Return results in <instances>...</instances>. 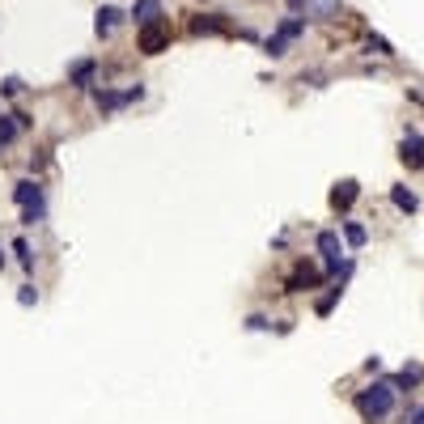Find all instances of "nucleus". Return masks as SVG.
<instances>
[{
	"label": "nucleus",
	"instance_id": "0eeeda50",
	"mask_svg": "<svg viewBox=\"0 0 424 424\" xmlns=\"http://www.w3.org/2000/svg\"><path fill=\"white\" fill-rule=\"evenodd\" d=\"M123 17H128L123 9H115V5H102V9L93 13V30H98V38H111V34H115V26H119Z\"/></svg>",
	"mask_w": 424,
	"mask_h": 424
},
{
	"label": "nucleus",
	"instance_id": "2eb2a0df",
	"mask_svg": "<svg viewBox=\"0 0 424 424\" xmlns=\"http://www.w3.org/2000/svg\"><path fill=\"white\" fill-rule=\"evenodd\" d=\"M391 204H395L399 212H416V208H420V199H416L407 187H391Z\"/></svg>",
	"mask_w": 424,
	"mask_h": 424
},
{
	"label": "nucleus",
	"instance_id": "a211bd4d",
	"mask_svg": "<svg viewBox=\"0 0 424 424\" xmlns=\"http://www.w3.org/2000/svg\"><path fill=\"white\" fill-rule=\"evenodd\" d=\"M301 5H305L310 13H335V9H340V0H301Z\"/></svg>",
	"mask_w": 424,
	"mask_h": 424
},
{
	"label": "nucleus",
	"instance_id": "4be33fe9",
	"mask_svg": "<svg viewBox=\"0 0 424 424\" xmlns=\"http://www.w3.org/2000/svg\"><path fill=\"white\" fill-rule=\"evenodd\" d=\"M17 301H22V305H34V301H38V293H34V285H22V293H17Z\"/></svg>",
	"mask_w": 424,
	"mask_h": 424
},
{
	"label": "nucleus",
	"instance_id": "f8f14e48",
	"mask_svg": "<svg viewBox=\"0 0 424 424\" xmlns=\"http://www.w3.org/2000/svg\"><path fill=\"white\" fill-rule=\"evenodd\" d=\"M93 73H98V64H93V60H77V64L68 68V81H73L77 89H85V85L93 81Z\"/></svg>",
	"mask_w": 424,
	"mask_h": 424
},
{
	"label": "nucleus",
	"instance_id": "39448f33",
	"mask_svg": "<svg viewBox=\"0 0 424 424\" xmlns=\"http://www.w3.org/2000/svg\"><path fill=\"white\" fill-rule=\"evenodd\" d=\"M136 98H144V89H140V85H132L128 93H115V89H98V93H93L98 111H115V106H128V102H136Z\"/></svg>",
	"mask_w": 424,
	"mask_h": 424
},
{
	"label": "nucleus",
	"instance_id": "423d86ee",
	"mask_svg": "<svg viewBox=\"0 0 424 424\" xmlns=\"http://www.w3.org/2000/svg\"><path fill=\"white\" fill-rule=\"evenodd\" d=\"M318 255L327 259V272L335 276V272H340V255H344V250H340V234H335V229H323V234H318Z\"/></svg>",
	"mask_w": 424,
	"mask_h": 424
},
{
	"label": "nucleus",
	"instance_id": "f257e3e1",
	"mask_svg": "<svg viewBox=\"0 0 424 424\" xmlns=\"http://www.w3.org/2000/svg\"><path fill=\"white\" fill-rule=\"evenodd\" d=\"M352 403H356V411H361L365 424H378V420H386V416L395 411V386H391V382H374V386L356 391Z\"/></svg>",
	"mask_w": 424,
	"mask_h": 424
},
{
	"label": "nucleus",
	"instance_id": "a878e982",
	"mask_svg": "<svg viewBox=\"0 0 424 424\" xmlns=\"http://www.w3.org/2000/svg\"><path fill=\"white\" fill-rule=\"evenodd\" d=\"M289 5H293V9H301V0H289Z\"/></svg>",
	"mask_w": 424,
	"mask_h": 424
},
{
	"label": "nucleus",
	"instance_id": "f3484780",
	"mask_svg": "<svg viewBox=\"0 0 424 424\" xmlns=\"http://www.w3.org/2000/svg\"><path fill=\"white\" fill-rule=\"evenodd\" d=\"M344 238H348V246H365V238H369V234H365V225L348 221V225H344Z\"/></svg>",
	"mask_w": 424,
	"mask_h": 424
},
{
	"label": "nucleus",
	"instance_id": "1a4fd4ad",
	"mask_svg": "<svg viewBox=\"0 0 424 424\" xmlns=\"http://www.w3.org/2000/svg\"><path fill=\"white\" fill-rule=\"evenodd\" d=\"M356 195H361V183H356V179H344V183H335V191H331V208H335V212H348V208L356 204Z\"/></svg>",
	"mask_w": 424,
	"mask_h": 424
},
{
	"label": "nucleus",
	"instance_id": "aec40b11",
	"mask_svg": "<svg viewBox=\"0 0 424 424\" xmlns=\"http://www.w3.org/2000/svg\"><path fill=\"white\" fill-rule=\"evenodd\" d=\"M369 51H374V56H395V47L386 38H378V34H369Z\"/></svg>",
	"mask_w": 424,
	"mask_h": 424
},
{
	"label": "nucleus",
	"instance_id": "bb28decb",
	"mask_svg": "<svg viewBox=\"0 0 424 424\" xmlns=\"http://www.w3.org/2000/svg\"><path fill=\"white\" fill-rule=\"evenodd\" d=\"M0 268H5V255H0Z\"/></svg>",
	"mask_w": 424,
	"mask_h": 424
},
{
	"label": "nucleus",
	"instance_id": "20e7f679",
	"mask_svg": "<svg viewBox=\"0 0 424 424\" xmlns=\"http://www.w3.org/2000/svg\"><path fill=\"white\" fill-rule=\"evenodd\" d=\"M166 43H170V34H166V26H162V22L140 26V51H144V56H157V51H162Z\"/></svg>",
	"mask_w": 424,
	"mask_h": 424
},
{
	"label": "nucleus",
	"instance_id": "f03ea898",
	"mask_svg": "<svg viewBox=\"0 0 424 424\" xmlns=\"http://www.w3.org/2000/svg\"><path fill=\"white\" fill-rule=\"evenodd\" d=\"M301 34H305V17H285V22L276 26V34L268 38V56H272V60H280L285 51L301 38Z\"/></svg>",
	"mask_w": 424,
	"mask_h": 424
},
{
	"label": "nucleus",
	"instance_id": "4468645a",
	"mask_svg": "<svg viewBox=\"0 0 424 424\" xmlns=\"http://www.w3.org/2000/svg\"><path fill=\"white\" fill-rule=\"evenodd\" d=\"M225 30V13H208L199 22H191V34H221Z\"/></svg>",
	"mask_w": 424,
	"mask_h": 424
},
{
	"label": "nucleus",
	"instance_id": "dca6fc26",
	"mask_svg": "<svg viewBox=\"0 0 424 424\" xmlns=\"http://www.w3.org/2000/svg\"><path fill=\"white\" fill-rule=\"evenodd\" d=\"M17 132H22L17 115H0V144H13V140H17Z\"/></svg>",
	"mask_w": 424,
	"mask_h": 424
},
{
	"label": "nucleus",
	"instance_id": "ddd939ff",
	"mask_svg": "<svg viewBox=\"0 0 424 424\" xmlns=\"http://www.w3.org/2000/svg\"><path fill=\"white\" fill-rule=\"evenodd\" d=\"M13 199H17L22 208H26V204H38V199H43V187H38L34 179H22V183H17V191H13Z\"/></svg>",
	"mask_w": 424,
	"mask_h": 424
},
{
	"label": "nucleus",
	"instance_id": "9b49d317",
	"mask_svg": "<svg viewBox=\"0 0 424 424\" xmlns=\"http://www.w3.org/2000/svg\"><path fill=\"white\" fill-rule=\"evenodd\" d=\"M420 382H424V369H420V365H403L399 374L391 378V386H395V391H416Z\"/></svg>",
	"mask_w": 424,
	"mask_h": 424
},
{
	"label": "nucleus",
	"instance_id": "412c9836",
	"mask_svg": "<svg viewBox=\"0 0 424 424\" xmlns=\"http://www.w3.org/2000/svg\"><path fill=\"white\" fill-rule=\"evenodd\" d=\"M340 293H344V285H335V289H331V293H327L323 301H318V314H331V305L340 301Z\"/></svg>",
	"mask_w": 424,
	"mask_h": 424
},
{
	"label": "nucleus",
	"instance_id": "7ed1b4c3",
	"mask_svg": "<svg viewBox=\"0 0 424 424\" xmlns=\"http://www.w3.org/2000/svg\"><path fill=\"white\" fill-rule=\"evenodd\" d=\"M399 162L407 170H424V140L416 132H403V144H399Z\"/></svg>",
	"mask_w": 424,
	"mask_h": 424
},
{
	"label": "nucleus",
	"instance_id": "6ab92c4d",
	"mask_svg": "<svg viewBox=\"0 0 424 424\" xmlns=\"http://www.w3.org/2000/svg\"><path fill=\"white\" fill-rule=\"evenodd\" d=\"M43 217H47L43 199H38V204H26V212H22V221H26V225H34V221H43Z\"/></svg>",
	"mask_w": 424,
	"mask_h": 424
},
{
	"label": "nucleus",
	"instance_id": "6e6552de",
	"mask_svg": "<svg viewBox=\"0 0 424 424\" xmlns=\"http://www.w3.org/2000/svg\"><path fill=\"white\" fill-rule=\"evenodd\" d=\"M318 280H323V276H318V272L310 268V263H297V272L285 280V293H310Z\"/></svg>",
	"mask_w": 424,
	"mask_h": 424
},
{
	"label": "nucleus",
	"instance_id": "5701e85b",
	"mask_svg": "<svg viewBox=\"0 0 424 424\" xmlns=\"http://www.w3.org/2000/svg\"><path fill=\"white\" fill-rule=\"evenodd\" d=\"M0 93H5V98H13V93H22V81H17V77H9L5 85H0Z\"/></svg>",
	"mask_w": 424,
	"mask_h": 424
},
{
	"label": "nucleus",
	"instance_id": "9d476101",
	"mask_svg": "<svg viewBox=\"0 0 424 424\" xmlns=\"http://www.w3.org/2000/svg\"><path fill=\"white\" fill-rule=\"evenodd\" d=\"M136 26H149V22H162V5L157 0H136L132 5V13H128Z\"/></svg>",
	"mask_w": 424,
	"mask_h": 424
},
{
	"label": "nucleus",
	"instance_id": "b1692460",
	"mask_svg": "<svg viewBox=\"0 0 424 424\" xmlns=\"http://www.w3.org/2000/svg\"><path fill=\"white\" fill-rule=\"evenodd\" d=\"M13 250H17V255H22V263H30V246H26V242H22V238H17V242H13Z\"/></svg>",
	"mask_w": 424,
	"mask_h": 424
},
{
	"label": "nucleus",
	"instance_id": "393cba45",
	"mask_svg": "<svg viewBox=\"0 0 424 424\" xmlns=\"http://www.w3.org/2000/svg\"><path fill=\"white\" fill-rule=\"evenodd\" d=\"M407 424H424V407H416V411H411V420H407Z\"/></svg>",
	"mask_w": 424,
	"mask_h": 424
}]
</instances>
